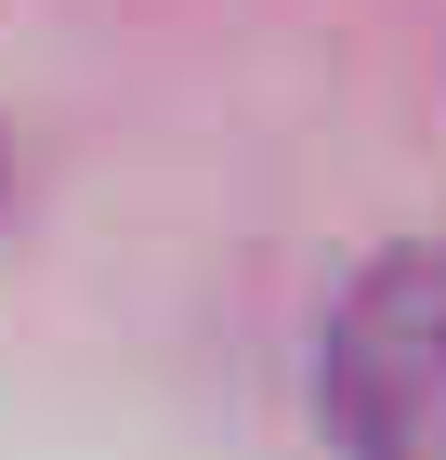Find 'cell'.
Returning a JSON list of instances; mask_svg holds the SVG:
<instances>
[{"label": "cell", "instance_id": "obj_1", "mask_svg": "<svg viewBox=\"0 0 446 460\" xmlns=\"http://www.w3.org/2000/svg\"><path fill=\"white\" fill-rule=\"evenodd\" d=\"M315 408L342 460H446V250H394L328 303Z\"/></svg>", "mask_w": 446, "mask_h": 460}]
</instances>
